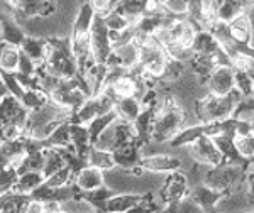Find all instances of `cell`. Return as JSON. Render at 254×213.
I'll list each match as a JSON object with an SVG mask.
<instances>
[{"instance_id": "1", "label": "cell", "mask_w": 254, "mask_h": 213, "mask_svg": "<svg viewBox=\"0 0 254 213\" xmlns=\"http://www.w3.org/2000/svg\"><path fill=\"white\" fill-rule=\"evenodd\" d=\"M244 97L237 90L225 97H217L208 93L195 104L196 113H198L202 124H214V122H224L227 118H232L236 113V108Z\"/></svg>"}, {"instance_id": "2", "label": "cell", "mask_w": 254, "mask_h": 213, "mask_svg": "<svg viewBox=\"0 0 254 213\" xmlns=\"http://www.w3.org/2000/svg\"><path fill=\"white\" fill-rule=\"evenodd\" d=\"M139 141H141V139L137 136L134 124H130V122H127V120H122V118H117L107 130H104V134L97 139V142L93 146L98 147V149L114 153V151L121 149V147L132 144V142H139Z\"/></svg>"}, {"instance_id": "3", "label": "cell", "mask_w": 254, "mask_h": 213, "mask_svg": "<svg viewBox=\"0 0 254 213\" xmlns=\"http://www.w3.org/2000/svg\"><path fill=\"white\" fill-rule=\"evenodd\" d=\"M188 193H190V181H188L187 173L182 169L166 176V181L156 193V196L163 205H168L187 198Z\"/></svg>"}, {"instance_id": "4", "label": "cell", "mask_w": 254, "mask_h": 213, "mask_svg": "<svg viewBox=\"0 0 254 213\" xmlns=\"http://www.w3.org/2000/svg\"><path fill=\"white\" fill-rule=\"evenodd\" d=\"M90 41H92L93 56H95L97 63H107L110 54L114 53L112 41H110V31L105 24L104 15H97L95 22L90 31Z\"/></svg>"}, {"instance_id": "5", "label": "cell", "mask_w": 254, "mask_h": 213, "mask_svg": "<svg viewBox=\"0 0 254 213\" xmlns=\"http://www.w3.org/2000/svg\"><path fill=\"white\" fill-rule=\"evenodd\" d=\"M190 147V154L195 159V162L198 164H205V166H219L225 162L222 153L217 147L214 137L210 136H202L200 139H196Z\"/></svg>"}, {"instance_id": "6", "label": "cell", "mask_w": 254, "mask_h": 213, "mask_svg": "<svg viewBox=\"0 0 254 213\" xmlns=\"http://www.w3.org/2000/svg\"><path fill=\"white\" fill-rule=\"evenodd\" d=\"M208 93L225 97L236 90V69L232 66H217L207 80Z\"/></svg>"}, {"instance_id": "7", "label": "cell", "mask_w": 254, "mask_h": 213, "mask_svg": "<svg viewBox=\"0 0 254 213\" xmlns=\"http://www.w3.org/2000/svg\"><path fill=\"white\" fill-rule=\"evenodd\" d=\"M0 113H2V124H17L26 129L29 110L24 106L17 97L9 93L0 98Z\"/></svg>"}, {"instance_id": "8", "label": "cell", "mask_w": 254, "mask_h": 213, "mask_svg": "<svg viewBox=\"0 0 254 213\" xmlns=\"http://www.w3.org/2000/svg\"><path fill=\"white\" fill-rule=\"evenodd\" d=\"M141 166L147 171H154V173L171 174L175 171L183 169V161L175 153H166V154H156V156L142 158Z\"/></svg>"}, {"instance_id": "9", "label": "cell", "mask_w": 254, "mask_h": 213, "mask_svg": "<svg viewBox=\"0 0 254 213\" xmlns=\"http://www.w3.org/2000/svg\"><path fill=\"white\" fill-rule=\"evenodd\" d=\"M75 184L80 193L95 191L98 188L105 186V171L98 169L95 166H83L75 176Z\"/></svg>"}, {"instance_id": "10", "label": "cell", "mask_w": 254, "mask_h": 213, "mask_svg": "<svg viewBox=\"0 0 254 213\" xmlns=\"http://www.w3.org/2000/svg\"><path fill=\"white\" fill-rule=\"evenodd\" d=\"M222 195H224V191L214 190V188H210L205 183L190 188V193H188V196H190L205 213L214 210L215 205L219 203V200L222 198Z\"/></svg>"}, {"instance_id": "11", "label": "cell", "mask_w": 254, "mask_h": 213, "mask_svg": "<svg viewBox=\"0 0 254 213\" xmlns=\"http://www.w3.org/2000/svg\"><path fill=\"white\" fill-rule=\"evenodd\" d=\"M231 27V38L236 41L241 46H253L254 43V31H253V22L249 14H243L232 22H229Z\"/></svg>"}, {"instance_id": "12", "label": "cell", "mask_w": 254, "mask_h": 213, "mask_svg": "<svg viewBox=\"0 0 254 213\" xmlns=\"http://www.w3.org/2000/svg\"><path fill=\"white\" fill-rule=\"evenodd\" d=\"M26 38V31L14 15H2V43L20 48Z\"/></svg>"}, {"instance_id": "13", "label": "cell", "mask_w": 254, "mask_h": 213, "mask_svg": "<svg viewBox=\"0 0 254 213\" xmlns=\"http://www.w3.org/2000/svg\"><path fill=\"white\" fill-rule=\"evenodd\" d=\"M20 51L26 56H29L36 64H43L48 59V53H49L48 39L27 36L26 41L22 43V46H20Z\"/></svg>"}, {"instance_id": "14", "label": "cell", "mask_w": 254, "mask_h": 213, "mask_svg": "<svg viewBox=\"0 0 254 213\" xmlns=\"http://www.w3.org/2000/svg\"><path fill=\"white\" fill-rule=\"evenodd\" d=\"M71 146L80 158L87 159V156L93 144H92V139H90L88 127L85 124L71 122Z\"/></svg>"}, {"instance_id": "15", "label": "cell", "mask_w": 254, "mask_h": 213, "mask_svg": "<svg viewBox=\"0 0 254 213\" xmlns=\"http://www.w3.org/2000/svg\"><path fill=\"white\" fill-rule=\"evenodd\" d=\"M144 106H142V102L139 100L137 97H124V98H119L117 105H116V112L119 118L122 120H127L130 124L137 120L139 115L142 113Z\"/></svg>"}, {"instance_id": "16", "label": "cell", "mask_w": 254, "mask_h": 213, "mask_svg": "<svg viewBox=\"0 0 254 213\" xmlns=\"http://www.w3.org/2000/svg\"><path fill=\"white\" fill-rule=\"evenodd\" d=\"M32 202V195L7 191L2 193V213H26Z\"/></svg>"}, {"instance_id": "17", "label": "cell", "mask_w": 254, "mask_h": 213, "mask_svg": "<svg viewBox=\"0 0 254 213\" xmlns=\"http://www.w3.org/2000/svg\"><path fill=\"white\" fill-rule=\"evenodd\" d=\"M142 195L132 193H117L105 203V213H129L136 205L141 202Z\"/></svg>"}, {"instance_id": "18", "label": "cell", "mask_w": 254, "mask_h": 213, "mask_svg": "<svg viewBox=\"0 0 254 213\" xmlns=\"http://www.w3.org/2000/svg\"><path fill=\"white\" fill-rule=\"evenodd\" d=\"M44 183H46V176H44L43 171H24V173L19 174L17 184H15L12 191L32 195Z\"/></svg>"}, {"instance_id": "19", "label": "cell", "mask_w": 254, "mask_h": 213, "mask_svg": "<svg viewBox=\"0 0 254 213\" xmlns=\"http://www.w3.org/2000/svg\"><path fill=\"white\" fill-rule=\"evenodd\" d=\"M97 19L95 10L92 9V5L87 2L80 7L78 14L75 17V22H73V32L71 36H83V34H90L92 31V26Z\"/></svg>"}, {"instance_id": "20", "label": "cell", "mask_w": 254, "mask_h": 213, "mask_svg": "<svg viewBox=\"0 0 254 213\" xmlns=\"http://www.w3.org/2000/svg\"><path fill=\"white\" fill-rule=\"evenodd\" d=\"M222 48L219 43V39L212 34L210 31L207 29H202L196 32V38H195V43H193V53L196 54H207V56H214L219 49Z\"/></svg>"}, {"instance_id": "21", "label": "cell", "mask_w": 254, "mask_h": 213, "mask_svg": "<svg viewBox=\"0 0 254 213\" xmlns=\"http://www.w3.org/2000/svg\"><path fill=\"white\" fill-rule=\"evenodd\" d=\"M20 56H22V51H20L19 46H12V44L2 43V51H0V66H2V73H17Z\"/></svg>"}, {"instance_id": "22", "label": "cell", "mask_w": 254, "mask_h": 213, "mask_svg": "<svg viewBox=\"0 0 254 213\" xmlns=\"http://www.w3.org/2000/svg\"><path fill=\"white\" fill-rule=\"evenodd\" d=\"M44 167H43V173L44 176H51L53 173L60 171L61 167L68 166L66 158H64L63 149H58V147H46L44 149Z\"/></svg>"}, {"instance_id": "23", "label": "cell", "mask_w": 254, "mask_h": 213, "mask_svg": "<svg viewBox=\"0 0 254 213\" xmlns=\"http://www.w3.org/2000/svg\"><path fill=\"white\" fill-rule=\"evenodd\" d=\"M87 162L90 166H95L102 171H109V169H112V167L117 166L116 159H114V153L98 149V147H95V146H92V149H90V153L87 156Z\"/></svg>"}, {"instance_id": "24", "label": "cell", "mask_w": 254, "mask_h": 213, "mask_svg": "<svg viewBox=\"0 0 254 213\" xmlns=\"http://www.w3.org/2000/svg\"><path fill=\"white\" fill-rule=\"evenodd\" d=\"M117 118H119L117 112L116 110H112V112H109V113H104V115L95 117L92 122H90L87 127H88V132H90V139H92V144H95L97 139L104 134V130H107L109 127L117 120Z\"/></svg>"}, {"instance_id": "25", "label": "cell", "mask_w": 254, "mask_h": 213, "mask_svg": "<svg viewBox=\"0 0 254 213\" xmlns=\"http://www.w3.org/2000/svg\"><path fill=\"white\" fill-rule=\"evenodd\" d=\"M46 147H58V149H64V147L71 146V120L61 124L55 132L44 141Z\"/></svg>"}, {"instance_id": "26", "label": "cell", "mask_w": 254, "mask_h": 213, "mask_svg": "<svg viewBox=\"0 0 254 213\" xmlns=\"http://www.w3.org/2000/svg\"><path fill=\"white\" fill-rule=\"evenodd\" d=\"M61 212L63 213H98L97 207L81 195H76L73 198L61 202Z\"/></svg>"}, {"instance_id": "27", "label": "cell", "mask_w": 254, "mask_h": 213, "mask_svg": "<svg viewBox=\"0 0 254 213\" xmlns=\"http://www.w3.org/2000/svg\"><path fill=\"white\" fill-rule=\"evenodd\" d=\"M236 90L244 98L254 97V76L251 71L236 69Z\"/></svg>"}, {"instance_id": "28", "label": "cell", "mask_w": 254, "mask_h": 213, "mask_svg": "<svg viewBox=\"0 0 254 213\" xmlns=\"http://www.w3.org/2000/svg\"><path fill=\"white\" fill-rule=\"evenodd\" d=\"M104 19H105V24H107L109 31L121 32V31H126V29H129V27H132L129 19H127V15L119 12L117 9L110 10L107 15H104Z\"/></svg>"}, {"instance_id": "29", "label": "cell", "mask_w": 254, "mask_h": 213, "mask_svg": "<svg viewBox=\"0 0 254 213\" xmlns=\"http://www.w3.org/2000/svg\"><path fill=\"white\" fill-rule=\"evenodd\" d=\"M19 169L12 164H2V193H7V191H12L14 186L17 184L19 179Z\"/></svg>"}, {"instance_id": "30", "label": "cell", "mask_w": 254, "mask_h": 213, "mask_svg": "<svg viewBox=\"0 0 254 213\" xmlns=\"http://www.w3.org/2000/svg\"><path fill=\"white\" fill-rule=\"evenodd\" d=\"M81 5H83L81 0H56V12L75 22V17Z\"/></svg>"}, {"instance_id": "31", "label": "cell", "mask_w": 254, "mask_h": 213, "mask_svg": "<svg viewBox=\"0 0 254 213\" xmlns=\"http://www.w3.org/2000/svg\"><path fill=\"white\" fill-rule=\"evenodd\" d=\"M237 153L243 156L244 159L251 161L254 159V134H248V136H237L236 139Z\"/></svg>"}, {"instance_id": "32", "label": "cell", "mask_w": 254, "mask_h": 213, "mask_svg": "<svg viewBox=\"0 0 254 213\" xmlns=\"http://www.w3.org/2000/svg\"><path fill=\"white\" fill-rule=\"evenodd\" d=\"M165 9L168 14L175 17H187L188 14V0H166Z\"/></svg>"}, {"instance_id": "33", "label": "cell", "mask_w": 254, "mask_h": 213, "mask_svg": "<svg viewBox=\"0 0 254 213\" xmlns=\"http://www.w3.org/2000/svg\"><path fill=\"white\" fill-rule=\"evenodd\" d=\"M88 3L97 15H107L110 10H114L112 0H88Z\"/></svg>"}, {"instance_id": "34", "label": "cell", "mask_w": 254, "mask_h": 213, "mask_svg": "<svg viewBox=\"0 0 254 213\" xmlns=\"http://www.w3.org/2000/svg\"><path fill=\"white\" fill-rule=\"evenodd\" d=\"M246 190H248V193L254 198V171L249 169L248 174H246Z\"/></svg>"}, {"instance_id": "35", "label": "cell", "mask_w": 254, "mask_h": 213, "mask_svg": "<svg viewBox=\"0 0 254 213\" xmlns=\"http://www.w3.org/2000/svg\"><path fill=\"white\" fill-rule=\"evenodd\" d=\"M26 213H44V205H43V202H38V200L32 198V202H31L29 207H27Z\"/></svg>"}, {"instance_id": "36", "label": "cell", "mask_w": 254, "mask_h": 213, "mask_svg": "<svg viewBox=\"0 0 254 213\" xmlns=\"http://www.w3.org/2000/svg\"><path fill=\"white\" fill-rule=\"evenodd\" d=\"M121 2H122V0H112V3H114V9H116V7H117Z\"/></svg>"}, {"instance_id": "37", "label": "cell", "mask_w": 254, "mask_h": 213, "mask_svg": "<svg viewBox=\"0 0 254 213\" xmlns=\"http://www.w3.org/2000/svg\"><path fill=\"white\" fill-rule=\"evenodd\" d=\"M249 169L254 171V159H251V166H249Z\"/></svg>"}, {"instance_id": "38", "label": "cell", "mask_w": 254, "mask_h": 213, "mask_svg": "<svg viewBox=\"0 0 254 213\" xmlns=\"http://www.w3.org/2000/svg\"><path fill=\"white\" fill-rule=\"evenodd\" d=\"M88 2V0H81V3H87Z\"/></svg>"}]
</instances>
